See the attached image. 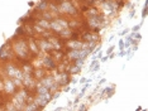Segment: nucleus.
<instances>
[{"instance_id":"nucleus-1","label":"nucleus","mask_w":148,"mask_h":111,"mask_svg":"<svg viewBox=\"0 0 148 111\" xmlns=\"http://www.w3.org/2000/svg\"><path fill=\"white\" fill-rule=\"evenodd\" d=\"M62 9L66 10V12H70L71 14H73V13H75V9L72 8V5L70 4V3H65V4H62Z\"/></svg>"},{"instance_id":"nucleus-2","label":"nucleus","mask_w":148,"mask_h":111,"mask_svg":"<svg viewBox=\"0 0 148 111\" xmlns=\"http://www.w3.org/2000/svg\"><path fill=\"white\" fill-rule=\"evenodd\" d=\"M52 28L53 29H55V30H58V32H61V30H62V28H63V27H61V25H60V23L58 22H55V23H52Z\"/></svg>"},{"instance_id":"nucleus-3","label":"nucleus","mask_w":148,"mask_h":111,"mask_svg":"<svg viewBox=\"0 0 148 111\" xmlns=\"http://www.w3.org/2000/svg\"><path fill=\"white\" fill-rule=\"evenodd\" d=\"M147 15V3L144 4V8H143V13H142V18H146Z\"/></svg>"},{"instance_id":"nucleus-4","label":"nucleus","mask_w":148,"mask_h":111,"mask_svg":"<svg viewBox=\"0 0 148 111\" xmlns=\"http://www.w3.org/2000/svg\"><path fill=\"white\" fill-rule=\"evenodd\" d=\"M39 24L43 25V28H49V24L47 22H45V20H42V22H39Z\"/></svg>"},{"instance_id":"nucleus-5","label":"nucleus","mask_w":148,"mask_h":111,"mask_svg":"<svg viewBox=\"0 0 148 111\" xmlns=\"http://www.w3.org/2000/svg\"><path fill=\"white\" fill-rule=\"evenodd\" d=\"M39 93H41V95H45V93H47V89H46V87H41V89H39Z\"/></svg>"},{"instance_id":"nucleus-6","label":"nucleus","mask_w":148,"mask_h":111,"mask_svg":"<svg viewBox=\"0 0 148 111\" xmlns=\"http://www.w3.org/2000/svg\"><path fill=\"white\" fill-rule=\"evenodd\" d=\"M119 48H120V49H123V48H124V40H123V39H120V40H119Z\"/></svg>"},{"instance_id":"nucleus-7","label":"nucleus","mask_w":148,"mask_h":111,"mask_svg":"<svg viewBox=\"0 0 148 111\" xmlns=\"http://www.w3.org/2000/svg\"><path fill=\"white\" fill-rule=\"evenodd\" d=\"M38 8H39V9H45V8H46V1H42L41 4H39Z\"/></svg>"},{"instance_id":"nucleus-8","label":"nucleus","mask_w":148,"mask_h":111,"mask_svg":"<svg viewBox=\"0 0 148 111\" xmlns=\"http://www.w3.org/2000/svg\"><path fill=\"white\" fill-rule=\"evenodd\" d=\"M113 50H114V46H113V47H110V48H108L106 53H108V54H110V53H113Z\"/></svg>"},{"instance_id":"nucleus-9","label":"nucleus","mask_w":148,"mask_h":111,"mask_svg":"<svg viewBox=\"0 0 148 111\" xmlns=\"http://www.w3.org/2000/svg\"><path fill=\"white\" fill-rule=\"evenodd\" d=\"M133 37H134L136 39H140V34H138V33H134Z\"/></svg>"},{"instance_id":"nucleus-10","label":"nucleus","mask_w":148,"mask_h":111,"mask_svg":"<svg viewBox=\"0 0 148 111\" xmlns=\"http://www.w3.org/2000/svg\"><path fill=\"white\" fill-rule=\"evenodd\" d=\"M139 28H140V24H139V25H136V27L133 28V32H137V30L139 29Z\"/></svg>"},{"instance_id":"nucleus-11","label":"nucleus","mask_w":148,"mask_h":111,"mask_svg":"<svg viewBox=\"0 0 148 111\" xmlns=\"http://www.w3.org/2000/svg\"><path fill=\"white\" fill-rule=\"evenodd\" d=\"M106 59H108V57H103V58H101V62H106Z\"/></svg>"},{"instance_id":"nucleus-12","label":"nucleus","mask_w":148,"mask_h":111,"mask_svg":"<svg viewBox=\"0 0 148 111\" xmlns=\"http://www.w3.org/2000/svg\"><path fill=\"white\" fill-rule=\"evenodd\" d=\"M128 32V29H125V30H123V32L122 33H120V35H123V34H125V33Z\"/></svg>"}]
</instances>
